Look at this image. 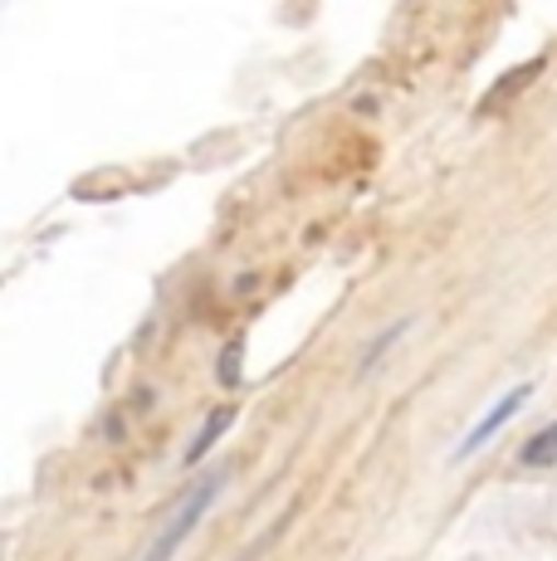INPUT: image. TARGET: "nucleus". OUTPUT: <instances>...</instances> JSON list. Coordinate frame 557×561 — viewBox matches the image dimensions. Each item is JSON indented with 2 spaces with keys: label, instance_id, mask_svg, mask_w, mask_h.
Returning <instances> with one entry per match:
<instances>
[{
  "label": "nucleus",
  "instance_id": "3",
  "mask_svg": "<svg viewBox=\"0 0 557 561\" xmlns=\"http://www.w3.org/2000/svg\"><path fill=\"white\" fill-rule=\"evenodd\" d=\"M519 459L528 463V469H548V463H557V425H543L533 439H523Z\"/></svg>",
  "mask_w": 557,
  "mask_h": 561
},
{
  "label": "nucleus",
  "instance_id": "2",
  "mask_svg": "<svg viewBox=\"0 0 557 561\" xmlns=\"http://www.w3.org/2000/svg\"><path fill=\"white\" fill-rule=\"evenodd\" d=\"M528 391H533V386L523 381V386H513V391L503 396V401H495V405H489V415H479V425L469 430L465 439H459V459H465V455H475V449L485 445V439H495L499 430L509 425V420H513V415H519V410H523V401H528Z\"/></svg>",
  "mask_w": 557,
  "mask_h": 561
},
{
  "label": "nucleus",
  "instance_id": "1",
  "mask_svg": "<svg viewBox=\"0 0 557 561\" xmlns=\"http://www.w3.org/2000/svg\"><path fill=\"white\" fill-rule=\"evenodd\" d=\"M216 489H220L216 479H201V483H196V493H191V499L177 508V517H171V523L162 527V537H157V542L147 547V557H143V561H171V557H177V547L191 537V527H196L201 517H206L211 499H216Z\"/></svg>",
  "mask_w": 557,
  "mask_h": 561
},
{
  "label": "nucleus",
  "instance_id": "4",
  "mask_svg": "<svg viewBox=\"0 0 557 561\" xmlns=\"http://www.w3.org/2000/svg\"><path fill=\"white\" fill-rule=\"evenodd\" d=\"M225 425H235V410H230V405H220V410H216V415H211V420H206V430H201V439H196V445H191V449H186V463L206 459V449H211V445H216V439L225 435Z\"/></svg>",
  "mask_w": 557,
  "mask_h": 561
}]
</instances>
